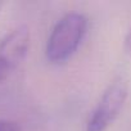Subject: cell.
I'll use <instances>...</instances> for the list:
<instances>
[{
	"mask_svg": "<svg viewBox=\"0 0 131 131\" xmlns=\"http://www.w3.org/2000/svg\"><path fill=\"white\" fill-rule=\"evenodd\" d=\"M89 27L88 18L71 12L64 14L51 28L45 46L46 59L51 63H63L70 59L82 42Z\"/></svg>",
	"mask_w": 131,
	"mask_h": 131,
	"instance_id": "obj_1",
	"label": "cell"
},
{
	"mask_svg": "<svg viewBox=\"0 0 131 131\" xmlns=\"http://www.w3.org/2000/svg\"><path fill=\"white\" fill-rule=\"evenodd\" d=\"M128 94L123 77H116L103 91L98 104L89 114L85 131H107L119 116Z\"/></svg>",
	"mask_w": 131,
	"mask_h": 131,
	"instance_id": "obj_2",
	"label": "cell"
},
{
	"mask_svg": "<svg viewBox=\"0 0 131 131\" xmlns=\"http://www.w3.org/2000/svg\"><path fill=\"white\" fill-rule=\"evenodd\" d=\"M30 49V30L17 26L0 40V82L5 81L27 57Z\"/></svg>",
	"mask_w": 131,
	"mask_h": 131,
	"instance_id": "obj_3",
	"label": "cell"
},
{
	"mask_svg": "<svg viewBox=\"0 0 131 131\" xmlns=\"http://www.w3.org/2000/svg\"><path fill=\"white\" fill-rule=\"evenodd\" d=\"M0 131H22L21 125L13 119H0Z\"/></svg>",
	"mask_w": 131,
	"mask_h": 131,
	"instance_id": "obj_4",
	"label": "cell"
},
{
	"mask_svg": "<svg viewBox=\"0 0 131 131\" xmlns=\"http://www.w3.org/2000/svg\"><path fill=\"white\" fill-rule=\"evenodd\" d=\"M123 49L126 51V54L131 55V28L128 30V32L125 36V41H123Z\"/></svg>",
	"mask_w": 131,
	"mask_h": 131,
	"instance_id": "obj_5",
	"label": "cell"
},
{
	"mask_svg": "<svg viewBox=\"0 0 131 131\" xmlns=\"http://www.w3.org/2000/svg\"><path fill=\"white\" fill-rule=\"evenodd\" d=\"M3 5H4V3H3V2H0V10H2V7H3Z\"/></svg>",
	"mask_w": 131,
	"mask_h": 131,
	"instance_id": "obj_6",
	"label": "cell"
}]
</instances>
